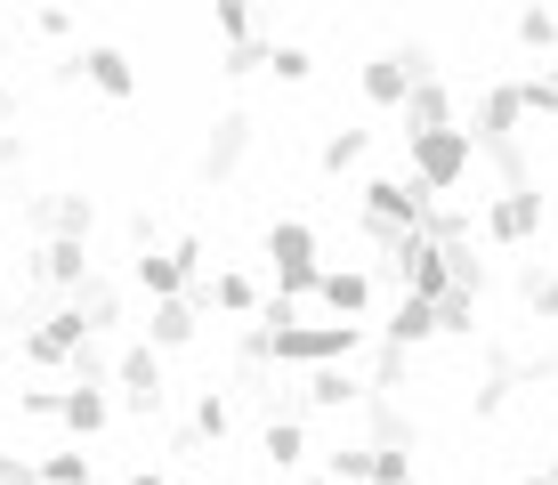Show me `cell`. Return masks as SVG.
I'll use <instances>...</instances> for the list:
<instances>
[{"label":"cell","mask_w":558,"mask_h":485,"mask_svg":"<svg viewBox=\"0 0 558 485\" xmlns=\"http://www.w3.org/2000/svg\"><path fill=\"white\" fill-rule=\"evenodd\" d=\"M429 203L437 194L413 179V170H380V179H364L356 186V235L389 259L405 235H421V219H429Z\"/></svg>","instance_id":"6da1fadb"},{"label":"cell","mask_w":558,"mask_h":485,"mask_svg":"<svg viewBox=\"0 0 558 485\" xmlns=\"http://www.w3.org/2000/svg\"><path fill=\"white\" fill-rule=\"evenodd\" d=\"M373 348V324H292L276 332V373H324V364H356Z\"/></svg>","instance_id":"7a4b0ae2"},{"label":"cell","mask_w":558,"mask_h":485,"mask_svg":"<svg viewBox=\"0 0 558 485\" xmlns=\"http://www.w3.org/2000/svg\"><path fill=\"white\" fill-rule=\"evenodd\" d=\"M267 276H276V300H316L324 243H316L307 219H276V227H267Z\"/></svg>","instance_id":"3957f363"},{"label":"cell","mask_w":558,"mask_h":485,"mask_svg":"<svg viewBox=\"0 0 558 485\" xmlns=\"http://www.w3.org/2000/svg\"><path fill=\"white\" fill-rule=\"evenodd\" d=\"M195 276H210V251H203V235H179V243L138 251V259H130V283L146 291V307H154V300H186V283H195Z\"/></svg>","instance_id":"277c9868"},{"label":"cell","mask_w":558,"mask_h":485,"mask_svg":"<svg viewBox=\"0 0 558 485\" xmlns=\"http://www.w3.org/2000/svg\"><path fill=\"white\" fill-rule=\"evenodd\" d=\"M113 404H122L130 421H162L170 380H162V356H154L146 340H122V348H113Z\"/></svg>","instance_id":"5b68a950"},{"label":"cell","mask_w":558,"mask_h":485,"mask_svg":"<svg viewBox=\"0 0 558 485\" xmlns=\"http://www.w3.org/2000/svg\"><path fill=\"white\" fill-rule=\"evenodd\" d=\"M25 227L41 243H89V235H98V194H89V186H49V194L25 203Z\"/></svg>","instance_id":"8992f818"},{"label":"cell","mask_w":558,"mask_h":485,"mask_svg":"<svg viewBox=\"0 0 558 485\" xmlns=\"http://www.w3.org/2000/svg\"><path fill=\"white\" fill-rule=\"evenodd\" d=\"M405 154H413V179L429 186V194H453L461 179L477 170V146H470V130H421V138H405Z\"/></svg>","instance_id":"52a82bcc"},{"label":"cell","mask_w":558,"mask_h":485,"mask_svg":"<svg viewBox=\"0 0 558 485\" xmlns=\"http://www.w3.org/2000/svg\"><path fill=\"white\" fill-rule=\"evenodd\" d=\"M470 146L486 154V146H510V138H526V97H518V73H502V82H477L470 97Z\"/></svg>","instance_id":"ba28073f"},{"label":"cell","mask_w":558,"mask_h":485,"mask_svg":"<svg viewBox=\"0 0 558 485\" xmlns=\"http://www.w3.org/2000/svg\"><path fill=\"white\" fill-rule=\"evenodd\" d=\"M252 138H259V122H252V113H243V106H227L219 122L203 130V154H195V179H203V186H227V179H235L243 162H252Z\"/></svg>","instance_id":"9c48e42d"},{"label":"cell","mask_w":558,"mask_h":485,"mask_svg":"<svg viewBox=\"0 0 558 485\" xmlns=\"http://www.w3.org/2000/svg\"><path fill=\"white\" fill-rule=\"evenodd\" d=\"M477 235H486L494 251H526L534 235H543V186H526V194H494V203L477 210Z\"/></svg>","instance_id":"30bf717a"},{"label":"cell","mask_w":558,"mask_h":485,"mask_svg":"<svg viewBox=\"0 0 558 485\" xmlns=\"http://www.w3.org/2000/svg\"><path fill=\"white\" fill-rule=\"evenodd\" d=\"M82 340H98V332H89L82 307L65 300V307H49V316H33V332H25V364H33V373H65V356H73Z\"/></svg>","instance_id":"8fae6325"},{"label":"cell","mask_w":558,"mask_h":485,"mask_svg":"<svg viewBox=\"0 0 558 485\" xmlns=\"http://www.w3.org/2000/svg\"><path fill=\"white\" fill-rule=\"evenodd\" d=\"M364 397H373V388H364L356 364H324V373H307V380L292 388V413H300V421H307V413H356Z\"/></svg>","instance_id":"7c38bea8"},{"label":"cell","mask_w":558,"mask_h":485,"mask_svg":"<svg viewBox=\"0 0 558 485\" xmlns=\"http://www.w3.org/2000/svg\"><path fill=\"white\" fill-rule=\"evenodd\" d=\"M373 267H324V283H316V300H324V316L332 324H373Z\"/></svg>","instance_id":"4fadbf2b"},{"label":"cell","mask_w":558,"mask_h":485,"mask_svg":"<svg viewBox=\"0 0 558 485\" xmlns=\"http://www.w3.org/2000/svg\"><path fill=\"white\" fill-rule=\"evenodd\" d=\"M356 413H364V445H373V453H413L421 445V421L397 397H364Z\"/></svg>","instance_id":"5bb4252c"},{"label":"cell","mask_w":558,"mask_h":485,"mask_svg":"<svg viewBox=\"0 0 558 485\" xmlns=\"http://www.w3.org/2000/svg\"><path fill=\"white\" fill-rule=\"evenodd\" d=\"M25 276H33V283H49V291H65V300H73V291H82L89 276H98V259H89V243H41V251H33V267H25Z\"/></svg>","instance_id":"9a60e30c"},{"label":"cell","mask_w":558,"mask_h":485,"mask_svg":"<svg viewBox=\"0 0 558 485\" xmlns=\"http://www.w3.org/2000/svg\"><path fill=\"white\" fill-rule=\"evenodd\" d=\"M82 82L98 89V97H113V106H130V97H138V65H130V49L89 41V49H82Z\"/></svg>","instance_id":"2e32d148"},{"label":"cell","mask_w":558,"mask_h":485,"mask_svg":"<svg viewBox=\"0 0 558 485\" xmlns=\"http://www.w3.org/2000/svg\"><path fill=\"white\" fill-rule=\"evenodd\" d=\"M461 113H453V82L446 73H437V82H413V97L405 106H397V130H405V138H421V130H453Z\"/></svg>","instance_id":"e0dca14e"},{"label":"cell","mask_w":558,"mask_h":485,"mask_svg":"<svg viewBox=\"0 0 558 485\" xmlns=\"http://www.w3.org/2000/svg\"><path fill=\"white\" fill-rule=\"evenodd\" d=\"M195 340H203V316L186 300H154L146 307V348L154 356H179V348H195Z\"/></svg>","instance_id":"ac0fdd59"},{"label":"cell","mask_w":558,"mask_h":485,"mask_svg":"<svg viewBox=\"0 0 558 485\" xmlns=\"http://www.w3.org/2000/svg\"><path fill=\"white\" fill-rule=\"evenodd\" d=\"M259 461H267L276 477H292L300 461H307V421H300V413H267V421H259Z\"/></svg>","instance_id":"d6986e66"},{"label":"cell","mask_w":558,"mask_h":485,"mask_svg":"<svg viewBox=\"0 0 558 485\" xmlns=\"http://www.w3.org/2000/svg\"><path fill=\"white\" fill-rule=\"evenodd\" d=\"M73 307H82V324H89V332H122V307H130V291H122V276H106V267H98V276H89L82 291H73Z\"/></svg>","instance_id":"ffe728a7"},{"label":"cell","mask_w":558,"mask_h":485,"mask_svg":"<svg viewBox=\"0 0 558 485\" xmlns=\"http://www.w3.org/2000/svg\"><path fill=\"white\" fill-rule=\"evenodd\" d=\"M57 429L98 445V437L113 429V397H106V388H65V404H57Z\"/></svg>","instance_id":"44dd1931"},{"label":"cell","mask_w":558,"mask_h":485,"mask_svg":"<svg viewBox=\"0 0 558 485\" xmlns=\"http://www.w3.org/2000/svg\"><path fill=\"white\" fill-rule=\"evenodd\" d=\"M186 437H195L203 453H210V445H227V437H235V397H227L219 380H210V388H195V413H186Z\"/></svg>","instance_id":"7402d4cb"},{"label":"cell","mask_w":558,"mask_h":485,"mask_svg":"<svg viewBox=\"0 0 558 485\" xmlns=\"http://www.w3.org/2000/svg\"><path fill=\"white\" fill-rule=\"evenodd\" d=\"M364 154H373V130L340 122V130L316 138V170H324V179H349V170H364Z\"/></svg>","instance_id":"603a6c76"},{"label":"cell","mask_w":558,"mask_h":485,"mask_svg":"<svg viewBox=\"0 0 558 485\" xmlns=\"http://www.w3.org/2000/svg\"><path fill=\"white\" fill-rule=\"evenodd\" d=\"M380 340H389V348H421V340H437V307L405 291V300H397L389 316H380Z\"/></svg>","instance_id":"cb8c5ba5"},{"label":"cell","mask_w":558,"mask_h":485,"mask_svg":"<svg viewBox=\"0 0 558 485\" xmlns=\"http://www.w3.org/2000/svg\"><path fill=\"white\" fill-rule=\"evenodd\" d=\"M518 300H526L534 324H558V267L550 259H526V267H518Z\"/></svg>","instance_id":"d4e9b609"},{"label":"cell","mask_w":558,"mask_h":485,"mask_svg":"<svg viewBox=\"0 0 558 485\" xmlns=\"http://www.w3.org/2000/svg\"><path fill=\"white\" fill-rule=\"evenodd\" d=\"M33 470H41V485H98L82 445H49V453H33Z\"/></svg>","instance_id":"484cf974"},{"label":"cell","mask_w":558,"mask_h":485,"mask_svg":"<svg viewBox=\"0 0 558 485\" xmlns=\"http://www.w3.org/2000/svg\"><path fill=\"white\" fill-rule=\"evenodd\" d=\"M65 388H113V348L106 340H82L65 356Z\"/></svg>","instance_id":"4316f807"},{"label":"cell","mask_w":558,"mask_h":485,"mask_svg":"<svg viewBox=\"0 0 558 485\" xmlns=\"http://www.w3.org/2000/svg\"><path fill=\"white\" fill-rule=\"evenodd\" d=\"M405 380H413V348H389V340H373V373H364V388H373V397H397Z\"/></svg>","instance_id":"83f0119b"},{"label":"cell","mask_w":558,"mask_h":485,"mask_svg":"<svg viewBox=\"0 0 558 485\" xmlns=\"http://www.w3.org/2000/svg\"><path fill=\"white\" fill-rule=\"evenodd\" d=\"M421 235L429 243H477V210H461V203H429V219H421Z\"/></svg>","instance_id":"f1b7e54d"},{"label":"cell","mask_w":558,"mask_h":485,"mask_svg":"<svg viewBox=\"0 0 558 485\" xmlns=\"http://www.w3.org/2000/svg\"><path fill=\"white\" fill-rule=\"evenodd\" d=\"M510 41L526 49V57H558V16L550 9H518L510 16Z\"/></svg>","instance_id":"f546056e"},{"label":"cell","mask_w":558,"mask_h":485,"mask_svg":"<svg viewBox=\"0 0 558 485\" xmlns=\"http://www.w3.org/2000/svg\"><path fill=\"white\" fill-rule=\"evenodd\" d=\"M324 477L332 485H373V445H332V453H324Z\"/></svg>","instance_id":"4dcf8cb0"},{"label":"cell","mask_w":558,"mask_h":485,"mask_svg":"<svg viewBox=\"0 0 558 485\" xmlns=\"http://www.w3.org/2000/svg\"><path fill=\"white\" fill-rule=\"evenodd\" d=\"M437 340H477V300L470 291H446V300H437Z\"/></svg>","instance_id":"1f68e13d"},{"label":"cell","mask_w":558,"mask_h":485,"mask_svg":"<svg viewBox=\"0 0 558 485\" xmlns=\"http://www.w3.org/2000/svg\"><path fill=\"white\" fill-rule=\"evenodd\" d=\"M267 73H276L283 89H300L307 73H316V49H307V41H276V49H267Z\"/></svg>","instance_id":"d6a6232c"},{"label":"cell","mask_w":558,"mask_h":485,"mask_svg":"<svg viewBox=\"0 0 558 485\" xmlns=\"http://www.w3.org/2000/svg\"><path fill=\"white\" fill-rule=\"evenodd\" d=\"M267 49H276V41H267V33H252V41L219 49V73H227V82H252V73H267Z\"/></svg>","instance_id":"836d02e7"},{"label":"cell","mask_w":558,"mask_h":485,"mask_svg":"<svg viewBox=\"0 0 558 485\" xmlns=\"http://www.w3.org/2000/svg\"><path fill=\"white\" fill-rule=\"evenodd\" d=\"M518 97H526V122H534V113H558V57L543 73H518Z\"/></svg>","instance_id":"e575fe53"},{"label":"cell","mask_w":558,"mask_h":485,"mask_svg":"<svg viewBox=\"0 0 558 485\" xmlns=\"http://www.w3.org/2000/svg\"><path fill=\"white\" fill-rule=\"evenodd\" d=\"M210 33H219V49H235V41H252V33H259V16L243 9V0H219V16H210Z\"/></svg>","instance_id":"d590c367"},{"label":"cell","mask_w":558,"mask_h":485,"mask_svg":"<svg viewBox=\"0 0 558 485\" xmlns=\"http://www.w3.org/2000/svg\"><path fill=\"white\" fill-rule=\"evenodd\" d=\"M122 227H130V259H138V251H162V210H146V203H138Z\"/></svg>","instance_id":"8d00e7d4"},{"label":"cell","mask_w":558,"mask_h":485,"mask_svg":"<svg viewBox=\"0 0 558 485\" xmlns=\"http://www.w3.org/2000/svg\"><path fill=\"white\" fill-rule=\"evenodd\" d=\"M373 485H421L413 477V453H373Z\"/></svg>","instance_id":"74e56055"},{"label":"cell","mask_w":558,"mask_h":485,"mask_svg":"<svg viewBox=\"0 0 558 485\" xmlns=\"http://www.w3.org/2000/svg\"><path fill=\"white\" fill-rule=\"evenodd\" d=\"M57 404H65V388H25L16 413H25V421H57Z\"/></svg>","instance_id":"f35d334b"},{"label":"cell","mask_w":558,"mask_h":485,"mask_svg":"<svg viewBox=\"0 0 558 485\" xmlns=\"http://www.w3.org/2000/svg\"><path fill=\"white\" fill-rule=\"evenodd\" d=\"M0 485H41V470H33V453H0Z\"/></svg>","instance_id":"ab89813d"},{"label":"cell","mask_w":558,"mask_h":485,"mask_svg":"<svg viewBox=\"0 0 558 485\" xmlns=\"http://www.w3.org/2000/svg\"><path fill=\"white\" fill-rule=\"evenodd\" d=\"M16 170H25V138H16V130H0V179H16Z\"/></svg>","instance_id":"60d3db41"},{"label":"cell","mask_w":558,"mask_h":485,"mask_svg":"<svg viewBox=\"0 0 558 485\" xmlns=\"http://www.w3.org/2000/svg\"><path fill=\"white\" fill-rule=\"evenodd\" d=\"M33 33H41V41H65L73 16H65V9H41V16H33Z\"/></svg>","instance_id":"b9f144b4"},{"label":"cell","mask_w":558,"mask_h":485,"mask_svg":"<svg viewBox=\"0 0 558 485\" xmlns=\"http://www.w3.org/2000/svg\"><path fill=\"white\" fill-rule=\"evenodd\" d=\"M122 485H170V470H162V461H138V470H130Z\"/></svg>","instance_id":"7bdbcfd3"},{"label":"cell","mask_w":558,"mask_h":485,"mask_svg":"<svg viewBox=\"0 0 558 485\" xmlns=\"http://www.w3.org/2000/svg\"><path fill=\"white\" fill-rule=\"evenodd\" d=\"M16 113H25V89H9V82H0V122H16Z\"/></svg>","instance_id":"ee69618b"},{"label":"cell","mask_w":558,"mask_h":485,"mask_svg":"<svg viewBox=\"0 0 558 485\" xmlns=\"http://www.w3.org/2000/svg\"><path fill=\"white\" fill-rule=\"evenodd\" d=\"M518 485H558V477H550V470H534V477H518Z\"/></svg>","instance_id":"f6af8a7d"},{"label":"cell","mask_w":558,"mask_h":485,"mask_svg":"<svg viewBox=\"0 0 558 485\" xmlns=\"http://www.w3.org/2000/svg\"><path fill=\"white\" fill-rule=\"evenodd\" d=\"M0 283H9V251H0Z\"/></svg>","instance_id":"bcb514c9"},{"label":"cell","mask_w":558,"mask_h":485,"mask_svg":"<svg viewBox=\"0 0 558 485\" xmlns=\"http://www.w3.org/2000/svg\"><path fill=\"white\" fill-rule=\"evenodd\" d=\"M550 477H558V453H550Z\"/></svg>","instance_id":"7dc6e473"}]
</instances>
